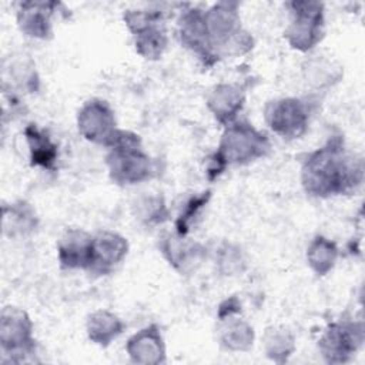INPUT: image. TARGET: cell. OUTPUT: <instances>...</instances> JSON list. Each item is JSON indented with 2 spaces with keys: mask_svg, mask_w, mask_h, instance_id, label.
<instances>
[{
  "mask_svg": "<svg viewBox=\"0 0 365 365\" xmlns=\"http://www.w3.org/2000/svg\"><path fill=\"white\" fill-rule=\"evenodd\" d=\"M125 329L123 319L108 311V309H96L88 314L86 319V334L91 344L107 348L110 346Z\"/></svg>",
  "mask_w": 365,
  "mask_h": 365,
  "instance_id": "obj_22",
  "label": "cell"
},
{
  "mask_svg": "<svg viewBox=\"0 0 365 365\" xmlns=\"http://www.w3.org/2000/svg\"><path fill=\"white\" fill-rule=\"evenodd\" d=\"M106 167L113 184L120 187L147 182L160 174L158 160L145 151L141 137L121 128L107 147Z\"/></svg>",
  "mask_w": 365,
  "mask_h": 365,
  "instance_id": "obj_2",
  "label": "cell"
},
{
  "mask_svg": "<svg viewBox=\"0 0 365 365\" xmlns=\"http://www.w3.org/2000/svg\"><path fill=\"white\" fill-rule=\"evenodd\" d=\"M133 44L141 58L147 61L160 60L168 47V33L164 21L154 23L133 34Z\"/></svg>",
  "mask_w": 365,
  "mask_h": 365,
  "instance_id": "obj_25",
  "label": "cell"
},
{
  "mask_svg": "<svg viewBox=\"0 0 365 365\" xmlns=\"http://www.w3.org/2000/svg\"><path fill=\"white\" fill-rule=\"evenodd\" d=\"M204 23L215 58L241 57L254 48L252 34L241 24L238 1H217L204 10Z\"/></svg>",
  "mask_w": 365,
  "mask_h": 365,
  "instance_id": "obj_3",
  "label": "cell"
},
{
  "mask_svg": "<svg viewBox=\"0 0 365 365\" xmlns=\"http://www.w3.org/2000/svg\"><path fill=\"white\" fill-rule=\"evenodd\" d=\"M125 352L133 364L160 365L167 361V346L157 324L145 325L133 334L125 344Z\"/></svg>",
  "mask_w": 365,
  "mask_h": 365,
  "instance_id": "obj_17",
  "label": "cell"
},
{
  "mask_svg": "<svg viewBox=\"0 0 365 365\" xmlns=\"http://www.w3.org/2000/svg\"><path fill=\"white\" fill-rule=\"evenodd\" d=\"M289 21L284 30V38L292 50L312 53L327 33L325 4L322 1H288L285 4Z\"/></svg>",
  "mask_w": 365,
  "mask_h": 365,
  "instance_id": "obj_5",
  "label": "cell"
},
{
  "mask_svg": "<svg viewBox=\"0 0 365 365\" xmlns=\"http://www.w3.org/2000/svg\"><path fill=\"white\" fill-rule=\"evenodd\" d=\"M34 324L26 309L6 305L0 311V351L3 364H21L36 354Z\"/></svg>",
  "mask_w": 365,
  "mask_h": 365,
  "instance_id": "obj_6",
  "label": "cell"
},
{
  "mask_svg": "<svg viewBox=\"0 0 365 365\" xmlns=\"http://www.w3.org/2000/svg\"><path fill=\"white\" fill-rule=\"evenodd\" d=\"M262 115L274 134L284 140H298L308 130L312 103L301 97L272 98L265 103Z\"/></svg>",
  "mask_w": 365,
  "mask_h": 365,
  "instance_id": "obj_7",
  "label": "cell"
},
{
  "mask_svg": "<svg viewBox=\"0 0 365 365\" xmlns=\"http://www.w3.org/2000/svg\"><path fill=\"white\" fill-rule=\"evenodd\" d=\"M365 341L361 319L341 318L327 325L318 339V351L327 364H346Z\"/></svg>",
  "mask_w": 365,
  "mask_h": 365,
  "instance_id": "obj_8",
  "label": "cell"
},
{
  "mask_svg": "<svg viewBox=\"0 0 365 365\" xmlns=\"http://www.w3.org/2000/svg\"><path fill=\"white\" fill-rule=\"evenodd\" d=\"M130 250L128 240L120 232L100 230L93 240V261L88 269L93 275H108L125 259Z\"/></svg>",
  "mask_w": 365,
  "mask_h": 365,
  "instance_id": "obj_16",
  "label": "cell"
},
{
  "mask_svg": "<svg viewBox=\"0 0 365 365\" xmlns=\"http://www.w3.org/2000/svg\"><path fill=\"white\" fill-rule=\"evenodd\" d=\"M77 130L88 143L108 147L117 133L115 113L110 103L103 98L87 100L77 113Z\"/></svg>",
  "mask_w": 365,
  "mask_h": 365,
  "instance_id": "obj_9",
  "label": "cell"
},
{
  "mask_svg": "<svg viewBox=\"0 0 365 365\" xmlns=\"http://www.w3.org/2000/svg\"><path fill=\"white\" fill-rule=\"evenodd\" d=\"M40 217L31 202L19 198L1 205V231L10 240L26 238L37 231Z\"/></svg>",
  "mask_w": 365,
  "mask_h": 365,
  "instance_id": "obj_18",
  "label": "cell"
},
{
  "mask_svg": "<svg viewBox=\"0 0 365 365\" xmlns=\"http://www.w3.org/2000/svg\"><path fill=\"white\" fill-rule=\"evenodd\" d=\"M94 234L83 228H67L57 241V259L64 271H87L93 261Z\"/></svg>",
  "mask_w": 365,
  "mask_h": 365,
  "instance_id": "obj_14",
  "label": "cell"
},
{
  "mask_svg": "<svg viewBox=\"0 0 365 365\" xmlns=\"http://www.w3.org/2000/svg\"><path fill=\"white\" fill-rule=\"evenodd\" d=\"M339 248L335 241L325 235H315L307 247V264L317 277L328 275L336 265Z\"/></svg>",
  "mask_w": 365,
  "mask_h": 365,
  "instance_id": "obj_24",
  "label": "cell"
},
{
  "mask_svg": "<svg viewBox=\"0 0 365 365\" xmlns=\"http://www.w3.org/2000/svg\"><path fill=\"white\" fill-rule=\"evenodd\" d=\"M177 36L181 46L190 50L205 68L218 63L210 44L202 9L188 7L181 11L177 20Z\"/></svg>",
  "mask_w": 365,
  "mask_h": 365,
  "instance_id": "obj_11",
  "label": "cell"
},
{
  "mask_svg": "<svg viewBox=\"0 0 365 365\" xmlns=\"http://www.w3.org/2000/svg\"><path fill=\"white\" fill-rule=\"evenodd\" d=\"M212 257L215 261V268L221 275H241L247 268L245 254L242 248L234 242H221L212 251Z\"/></svg>",
  "mask_w": 365,
  "mask_h": 365,
  "instance_id": "obj_28",
  "label": "cell"
},
{
  "mask_svg": "<svg viewBox=\"0 0 365 365\" xmlns=\"http://www.w3.org/2000/svg\"><path fill=\"white\" fill-rule=\"evenodd\" d=\"M302 76L311 88L315 91H325L342 80L344 68L331 54L312 51L302 63Z\"/></svg>",
  "mask_w": 365,
  "mask_h": 365,
  "instance_id": "obj_19",
  "label": "cell"
},
{
  "mask_svg": "<svg viewBox=\"0 0 365 365\" xmlns=\"http://www.w3.org/2000/svg\"><path fill=\"white\" fill-rule=\"evenodd\" d=\"M67 11L60 1L27 0L16 4V21L19 30L30 38L48 40L54 33V17Z\"/></svg>",
  "mask_w": 365,
  "mask_h": 365,
  "instance_id": "obj_10",
  "label": "cell"
},
{
  "mask_svg": "<svg viewBox=\"0 0 365 365\" xmlns=\"http://www.w3.org/2000/svg\"><path fill=\"white\" fill-rule=\"evenodd\" d=\"M217 342L228 352H247L255 341L254 327L241 314L217 319Z\"/></svg>",
  "mask_w": 365,
  "mask_h": 365,
  "instance_id": "obj_21",
  "label": "cell"
},
{
  "mask_svg": "<svg viewBox=\"0 0 365 365\" xmlns=\"http://www.w3.org/2000/svg\"><path fill=\"white\" fill-rule=\"evenodd\" d=\"M158 250L170 267L181 275L195 272L210 255L204 244L175 232H165L158 241Z\"/></svg>",
  "mask_w": 365,
  "mask_h": 365,
  "instance_id": "obj_12",
  "label": "cell"
},
{
  "mask_svg": "<svg viewBox=\"0 0 365 365\" xmlns=\"http://www.w3.org/2000/svg\"><path fill=\"white\" fill-rule=\"evenodd\" d=\"M364 160L351 153L342 134H332L301 160L299 181L307 195L329 198L355 194L364 182Z\"/></svg>",
  "mask_w": 365,
  "mask_h": 365,
  "instance_id": "obj_1",
  "label": "cell"
},
{
  "mask_svg": "<svg viewBox=\"0 0 365 365\" xmlns=\"http://www.w3.org/2000/svg\"><path fill=\"white\" fill-rule=\"evenodd\" d=\"M271 151L269 137L245 118L224 127L214 154L227 167L248 165L265 158Z\"/></svg>",
  "mask_w": 365,
  "mask_h": 365,
  "instance_id": "obj_4",
  "label": "cell"
},
{
  "mask_svg": "<svg viewBox=\"0 0 365 365\" xmlns=\"http://www.w3.org/2000/svg\"><path fill=\"white\" fill-rule=\"evenodd\" d=\"M241 311H242V308H241L240 298L237 295H231L220 302V305L217 308V319L225 318L230 315H235V314H241Z\"/></svg>",
  "mask_w": 365,
  "mask_h": 365,
  "instance_id": "obj_30",
  "label": "cell"
},
{
  "mask_svg": "<svg viewBox=\"0 0 365 365\" xmlns=\"http://www.w3.org/2000/svg\"><path fill=\"white\" fill-rule=\"evenodd\" d=\"M134 220L147 228L158 227L170 218V210L160 191H141L131 202Z\"/></svg>",
  "mask_w": 365,
  "mask_h": 365,
  "instance_id": "obj_23",
  "label": "cell"
},
{
  "mask_svg": "<svg viewBox=\"0 0 365 365\" xmlns=\"http://www.w3.org/2000/svg\"><path fill=\"white\" fill-rule=\"evenodd\" d=\"M247 101V87L238 83H218L214 84L207 96L205 106L214 120L222 127L234 123Z\"/></svg>",
  "mask_w": 365,
  "mask_h": 365,
  "instance_id": "obj_15",
  "label": "cell"
},
{
  "mask_svg": "<svg viewBox=\"0 0 365 365\" xmlns=\"http://www.w3.org/2000/svg\"><path fill=\"white\" fill-rule=\"evenodd\" d=\"M1 90L4 94H33L40 90L34 60L26 53H11L1 60Z\"/></svg>",
  "mask_w": 365,
  "mask_h": 365,
  "instance_id": "obj_13",
  "label": "cell"
},
{
  "mask_svg": "<svg viewBox=\"0 0 365 365\" xmlns=\"http://www.w3.org/2000/svg\"><path fill=\"white\" fill-rule=\"evenodd\" d=\"M297 339L285 327H268L262 335V349L268 359L275 364H285L295 352Z\"/></svg>",
  "mask_w": 365,
  "mask_h": 365,
  "instance_id": "obj_26",
  "label": "cell"
},
{
  "mask_svg": "<svg viewBox=\"0 0 365 365\" xmlns=\"http://www.w3.org/2000/svg\"><path fill=\"white\" fill-rule=\"evenodd\" d=\"M212 197L211 190H204L201 192H194L187 197L180 205L178 214L174 221V232L180 237H188L192 225L197 218L201 215V211L207 207Z\"/></svg>",
  "mask_w": 365,
  "mask_h": 365,
  "instance_id": "obj_27",
  "label": "cell"
},
{
  "mask_svg": "<svg viewBox=\"0 0 365 365\" xmlns=\"http://www.w3.org/2000/svg\"><path fill=\"white\" fill-rule=\"evenodd\" d=\"M29 151V163L33 168L54 173L57 170L58 147L51 135L36 123H29L23 130Z\"/></svg>",
  "mask_w": 365,
  "mask_h": 365,
  "instance_id": "obj_20",
  "label": "cell"
},
{
  "mask_svg": "<svg viewBox=\"0 0 365 365\" xmlns=\"http://www.w3.org/2000/svg\"><path fill=\"white\" fill-rule=\"evenodd\" d=\"M123 20L128 31L133 34L144 30L145 27L164 21L163 11L158 10H150V9H127L123 13Z\"/></svg>",
  "mask_w": 365,
  "mask_h": 365,
  "instance_id": "obj_29",
  "label": "cell"
}]
</instances>
